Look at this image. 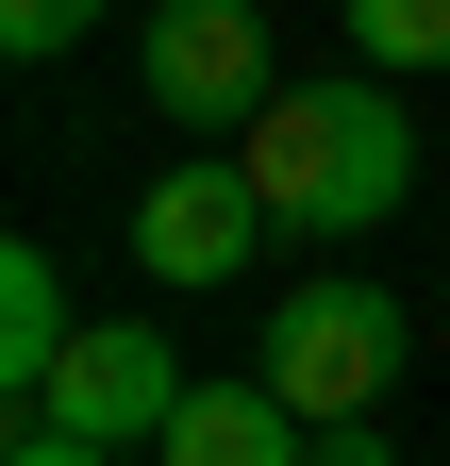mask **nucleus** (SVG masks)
<instances>
[{
    "mask_svg": "<svg viewBox=\"0 0 450 466\" xmlns=\"http://www.w3.org/2000/svg\"><path fill=\"white\" fill-rule=\"evenodd\" d=\"M150 100L184 116V134L234 150L267 100H284V67H267V0H150Z\"/></svg>",
    "mask_w": 450,
    "mask_h": 466,
    "instance_id": "3",
    "label": "nucleus"
},
{
    "mask_svg": "<svg viewBox=\"0 0 450 466\" xmlns=\"http://www.w3.org/2000/svg\"><path fill=\"white\" fill-rule=\"evenodd\" d=\"M84 350V317H67V283H50V250H0V400H50V367Z\"/></svg>",
    "mask_w": 450,
    "mask_h": 466,
    "instance_id": "7",
    "label": "nucleus"
},
{
    "mask_svg": "<svg viewBox=\"0 0 450 466\" xmlns=\"http://www.w3.org/2000/svg\"><path fill=\"white\" fill-rule=\"evenodd\" d=\"M0 466H118V450H100V433H50V417H17V433H0Z\"/></svg>",
    "mask_w": 450,
    "mask_h": 466,
    "instance_id": "10",
    "label": "nucleus"
},
{
    "mask_svg": "<svg viewBox=\"0 0 450 466\" xmlns=\"http://www.w3.org/2000/svg\"><path fill=\"white\" fill-rule=\"evenodd\" d=\"M317 466H401V450H384V417H351V433H317Z\"/></svg>",
    "mask_w": 450,
    "mask_h": 466,
    "instance_id": "11",
    "label": "nucleus"
},
{
    "mask_svg": "<svg viewBox=\"0 0 450 466\" xmlns=\"http://www.w3.org/2000/svg\"><path fill=\"white\" fill-rule=\"evenodd\" d=\"M100 34V0H0V50H17V67H50V50H84Z\"/></svg>",
    "mask_w": 450,
    "mask_h": 466,
    "instance_id": "9",
    "label": "nucleus"
},
{
    "mask_svg": "<svg viewBox=\"0 0 450 466\" xmlns=\"http://www.w3.org/2000/svg\"><path fill=\"white\" fill-rule=\"evenodd\" d=\"M167 466H317V433H301L267 383H184V417H167Z\"/></svg>",
    "mask_w": 450,
    "mask_h": 466,
    "instance_id": "6",
    "label": "nucleus"
},
{
    "mask_svg": "<svg viewBox=\"0 0 450 466\" xmlns=\"http://www.w3.org/2000/svg\"><path fill=\"white\" fill-rule=\"evenodd\" d=\"M234 167H251L267 233L351 250V233H384V217H401V184H417V116L384 100V67H351V84H284V100L234 134Z\"/></svg>",
    "mask_w": 450,
    "mask_h": 466,
    "instance_id": "1",
    "label": "nucleus"
},
{
    "mask_svg": "<svg viewBox=\"0 0 450 466\" xmlns=\"http://www.w3.org/2000/svg\"><path fill=\"white\" fill-rule=\"evenodd\" d=\"M333 17H351V50H367L384 84H401V67H450V0H333Z\"/></svg>",
    "mask_w": 450,
    "mask_h": 466,
    "instance_id": "8",
    "label": "nucleus"
},
{
    "mask_svg": "<svg viewBox=\"0 0 450 466\" xmlns=\"http://www.w3.org/2000/svg\"><path fill=\"white\" fill-rule=\"evenodd\" d=\"M401 300H384L367 267H317V283H284V300H267V350H251V383L284 400L301 433H351V417H384V400H401Z\"/></svg>",
    "mask_w": 450,
    "mask_h": 466,
    "instance_id": "2",
    "label": "nucleus"
},
{
    "mask_svg": "<svg viewBox=\"0 0 450 466\" xmlns=\"http://www.w3.org/2000/svg\"><path fill=\"white\" fill-rule=\"evenodd\" d=\"M251 250H267V200H251V167H234V150H184V167H167V184L134 200V267L167 283V300L234 283Z\"/></svg>",
    "mask_w": 450,
    "mask_h": 466,
    "instance_id": "5",
    "label": "nucleus"
},
{
    "mask_svg": "<svg viewBox=\"0 0 450 466\" xmlns=\"http://www.w3.org/2000/svg\"><path fill=\"white\" fill-rule=\"evenodd\" d=\"M184 383H200V367H184L150 317H84V350L50 367V400H34V417H50V433H100V450H167Z\"/></svg>",
    "mask_w": 450,
    "mask_h": 466,
    "instance_id": "4",
    "label": "nucleus"
}]
</instances>
